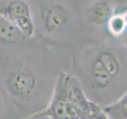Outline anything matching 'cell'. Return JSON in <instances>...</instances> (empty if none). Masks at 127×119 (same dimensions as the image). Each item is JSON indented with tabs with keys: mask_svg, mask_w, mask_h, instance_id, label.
<instances>
[{
	"mask_svg": "<svg viewBox=\"0 0 127 119\" xmlns=\"http://www.w3.org/2000/svg\"><path fill=\"white\" fill-rule=\"evenodd\" d=\"M1 108H2V99L1 97H0V110H1Z\"/></svg>",
	"mask_w": 127,
	"mask_h": 119,
	"instance_id": "13",
	"label": "cell"
},
{
	"mask_svg": "<svg viewBox=\"0 0 127 119\" xmlns=\"http://www.w3.org/2000/svg\"><path fill=\"white\" fill-rule=\"evenodd\" d=\"M65 74L61 73L49 107L37 116H48L51 119H81L66 97Z\"/></svg>",
	"mask_w": 127,
	"mask_h": 119,
	"instance_id": "3",
	"label": "cell"
},
{
	"mask_svg": "<svg viewBox=\"0 0 127 119\" xmlns=\"http://www.w3.org/2000/svg\"><path fill=\"white\" fill-rule=\"evenodd\" d=\"M121 70L118 57L110 50H102L91 63L90 76L95 90H102L117 79Z\"/></svg>",
	"mask_w": 127,
	"mask_h": 119,
	"instance_id": "1",
	"label": "cell"
},
{
	"mask_svg": "<svg viewBox=\"0 0 127 119\" xmlns=\"http://www.w3.org/2000/svg\"><path fill=\"white\" fill-rule=\"evenodd\" d=\"M0 14L26 37H30L33 35L34 24L30 6L26 2L23 0H10L0 9Z\"/></svg>",
	"mask_w": 127,
	"mask_h": 119,
	"instance_id": "2",
	"label": "cell"
},
{
	"mask_svg": "<svg viewBox=\"0 0 127 119\" xmlns=\"http://www.w3.org/2000/svg\"><path fill=\"white\" fill-rule=\"evenodd\" d=\"M111 12V6L108 2L105 1L98 2L87 11V19L91 23L95 25H103L108 22Z\"/></svg>",
	"mask_w": 127,
	"mask_h": 119,
	"instance_id": "7",
	"label": "cell"
},
{
	"mask_svg": "<svg viewBox=\"0 0 127 119\" xmlns=\"http://www.w3.org/2000/svg\"><path fill=\"white\" fill-rule=\"evenodd\" d=\"M41 13L45 28L49 33H54L66 23V12L61 5L55 4L47 6Z\"/></svg>",
	"mask_w": 127,
	"mask_h": 119,
	"instance_id": "6",
	"label": "cell"
},
{
	"mask_svg": "<svg viewBox=\"0 0 127 119\" xmlns=\"http://www.w3.org/2000/svg\"><path fill=\"white\" fill-rule=\"evenodd\" d=\"M123 16H124V18H125V21H126V24H127V11L126 12V13L123 14Z\"/></svg>",
	"mask_w": 127,
	"mask_h": 119,
	"instance_id": "12",
	"label": "cell"
},
{
	"mask_svg": "<svg viewBox=\"0 0 127 119\" xmlns=\"http://www.w3.org/2000/svg\"><path fill=\"white\" fill-rule=\"evenodd\" d=\"M6 84L11 95L21 100H28L37 88V78L30 71L20 69L7 75Z\"/></svg>",
	"mask_w": 127,
	"mask_h": 119,
	"instance_id": "4",
	"label": "cell"
},
{
	"mask_svg": "<svg viewBox=\"0 0 127 119\" xmlns=\"http://www.w3.org/2000/svg\"><path fill=\"white\" fill-rule=\"evenodd\" d=\"M26 36L17 27L9 22L0 23V41L3 43H18L25 38Z\"/></svg>",
	"mask_w": 127,
	"mask_h": 119,
	"instance_id": "8",
	"label": "cell"
},
{
	"mask_svg": "<svg viewBox=\"0 0 127 119\" xmlns=\"http://www.w3.org/2000/svg\"><path fill=\"white\" fill-rule=\"evenodd\" d=\"M65 93L67 100L76 110L81 119H84L89 115L93 102L86 97L78 82L68 74H65Z\"/></svg>",
	"mask_w": 127,
	"mask_h": 119,
	"instance_id": "5",
	"label": "cell"
},
{
	"mask_svg": "<svg viewBox=\"0 0 127 119\" xmlns=\"http://www.w3.org/2000/svg\"><path fill=\"white\" fill-rule=\"evenodd\" d=\"M107 22H108L109 30L114 35L121 34L127 26L124 16L121 14H116L110 17Z\"/></svg>",
	"mask_w": 127,
	"mask_h": 119,
	"instance_id": "10",
	"label": "cell"
},
{
	"mask_svg": "<svg viewBox=\"0 0 127 119\" xmlns=\"http://www.w3.org/2000/svg\"><path fill=\"white\" fill-rule=\"evenodd\" d=\"M126 46H127V39H126Z\"/></svg>",
	"mask_w": 127,
	"mask_h": 119,
	"instance_id": "14",
	"label": "cell"
},
{
	"mask_svg": "<svg viewBox=\"0 0 127 119\" xmlns=\"http://www.w3.org/2000/svg\"><path fill=\"white\" fill-rule=\"evenodd\" d=\"M30 119H33V118H30Z\"/></svg>",
	"mask_w": 127,
	"mask_h": 119,
	"instance_id": "15",
	"label": "cell"
},
{
	"mask_svg": "<svg viewBox=\"0 0 127 119\" xmlns=\"http://www.w3.org/2000/svg\"><path fill=\"white\" fill-rule=\"evenodd\" d=\"M110 119H127V94L102 109Z\"/></svg>",
	"mask_w": 127,
	"mask_h": 119,
	"instance_id": "9",
	"label": "cell"
},
{
	"mask_svg": "<svg viewBox=\"0 0 127 119\" xmlns=\"http://www.w3.org/2000/svg\"><path fill=\"white\" fill-rule=\"evenodd\" d=\"M84 119H109V118L104 113L102 109H101L95 102H93L91 113Z\"/></svg>",
	"mask_w": 127,
	"mask_h": 119,
	"instance_id": "11",
	"label": "cell"
}]
</instances>
